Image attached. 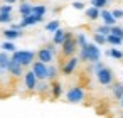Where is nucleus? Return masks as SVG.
<instances>
[{
  "label": "nucleus",
  "mask_w": 123,
  "mask_h": 118,
  "mask_svg": "<svg viewBox=\"0 0 123 118\" xmlns=\"http://www.w3.org/2000/svg\"><path fill=\"white\" fill-rule=\"evenodd\" d=\"M46 49H49V51L54 54V52H56V44H54V42H52V44H47V46H46Z\"/></svg>",
  "instance_id": "nucleus-36"
},
{
  "label": "nucleus",
  "mask_w": 123,
  "mask_h": 118,
  "mask_svg": "<svg viewBox=\"0 0 123 118\" xmlns=\"http://www.w3.org/2000/svg\"><path fill=\"white\" fill-rule=\"evenodd\" d=\"M46 12H47V7H46V5H32V14H34V15L44 17Z\"/></svg>",
  "instance_id": "nucleus-21"
},
{
  "label": "nucleus",
  "mask_w": 123,
  "mask_h": 118,
  "mask_svg": "<svg viewBox=\"0 0 123 118\" xmlns=\"http://www.w3.org/2000/svg\"><path fill=\"white\" fill-rule=\"evenodd\" d=\"M76 49H78L76 37H74L71 32H66V39H64V42L61 44V52H62V56L71 57V56H74Z\"/></svg>",
  "instance_id": "nucleus-2"
},
{
  "label": "nucleus",
  "mask_w": 123,
  "mask_h": 118,
  "mask_svg": "<svg viewBox=\"0 0 123 118\" xmlns=\"http://www.w3.org/2000/svg\"><path fill=\"white\" fill-rule=\"evenodd\" d=\"M66 99L69 103H81L84 99V89L81 86H73L68 93H66Z\"/></svg>",
  "instance_id": "nucleus-5"
},
{
  "label": "nucleus",
  "mask_w": 123,
  "mask_h": 118,
  "mask_svg": "<svg viewBox=\"0 0 123 118\" xmlns=\"http://www.w3.org/2000/svg\"><path fill=\"white\" fill-rule=\"evenodd\" d=\"M76 44H78V46L83 49V47L88 44V41H86V36H84V34H78V36H76Z\"/></svg>",
  "instance_id": "nucleus-29"
},
{
  "label": "nucleus",
  "mask_w": 123,
  "mask_h": 118,
  "mask_svg": "<svg viewBox=\"0 0 123 118\" xmlns=\"http://www.w3.org/2000/svg\"><path fill=\"white\" fill-rule=\"evenodd\" d=\"M64 39H66V31H62L61 27L54 32V37H52V42L56 44V46H61L62 42H64Z\"/></svg>",
  "instance_id": "nucleus-13"
},
{
  "label": "nucleus",
  "mask_w": 123,
  "mask_h": 118,
  "mask_svg": "<svg viewBox=\"0 0 123 118\" xmlns=\"http://www.w3.org/2000/svg\"><path fill=\"white\" fill-rule=\"evenodd\" d=\"M19 12H20V15H22V17H25V15H31V14H32V4H27V2L20 4V7H19Z\"/></svg>",
  "instance_id": "nucleus-17"
},
{
  "label": "nucleus",
  "mask_w": 123,
  "mask_h": 118,
  "mask_svg": "<svg viewBox=\"0 0 123 118\" xmlns=\"http://www.w3.org/2000/svg\"><path fill=\"white\" fill-rule=\"evenodd\" d=\"M37 81H39V79L36 78V74L32 73V69L27 71V73H24V83H25V88H27L29 91H36Z\"/></svg>",
  "instance_id": "nucleus-8"
},
{
  "label": "nucleus",
  "mask_w": 123,
  "mask_h": 118,
  "mask_svg": "<svg viewBox=\"0 0 123 118\" xmlns=\"http://www.w3.org/2000/svg\"><path fill=\"white\" fill-rule=\"evenodd\" d=\"M32 73L36 74L37 79L44 81V79L47 78V66H46L44 62H41V61H36V62L32 64Z\"/></svg>",
  "instance_id": "nucleus-6"
},
{
  "label": "nucleus",
  "mask_w": 123,
  "mask_h": 118,
  "mask_svg": "<svg viewBox=\"0 0 123 118\" xmlns=\"http://www.w3.org/2000/svg\"><path fill=\"white\" fill-rule=\"evenodd\" d=\"M34 57H36V52H32V51H15L10 59L15 61L17 64H20L22 68H25L34 62Z\"/></svg>",
  "instance_id": "nucleus-3"
},
{
  "label": "nucleus",
  "mask_w": 123,
  "mask_h": 118,
  "mask_svg": "<svg viewBox=\"0 0 123 118\" xmlns=\"http://www.w3.org/2000/svg\"><path fill=\"white\" fill-rule=\"evenodd\" d=\"M2 49H4V51H10V52H15V51H17V49H15V44H14L12 41L2 42Z\"/></svg>",
  "instance_id": "nucleus-27"
},
{
  "label": "nucleus",
  "mask_w": 123,
  "mask_h": 118,
  "mask_svg": "<svg viewBox=\"0 0 123 118\" xmlns=\"http://www.w3.org/2000/svg\"><path fill=\"white\" fill-rule=\"evenodd\" d=\"M105 42H106V36H101V34L96 32V34H94V44H96V46H103Z\"/></svg>",
  "instance_id": "nucleus-30"
},
{
  "label": "nucleus",
  "mask_w": 123,
  "mask_h": 118,
  "mask_svg": "<svg viewBox=\"0 0 123 118\" xmlns=\"http://www.w3.org/2000/svg\"><path fill=\"white\" fill-rule=\"evenodd\" d=\"M78 62H79V59L74 57V56H71V57L62 64V74H66V76L73 74V73L76 71V68H78Z\"/></svg>",
  "instance_id": "nucleus-7"
},
{
  "label": "nucleus",
  "mask_w": 123,
  "mask_h": 118,
  "mask_svg": "<svg viewBox=\"0 0 123 118\" xmlns=\"http://www.w3.org/2000/svg\"><path fill=\"white\" fill-rule=\"evenodd\" d=\"M96 78H98L99 84L108 86V84H111V83H113V71H111L110 68L103 66L101 69H98V71H96Z\"/></svg>",
  "instance_id": "nucleus-4"
},
{
  "label": "nucleus",
  "mask_w": 123,
  "mask_h": 118,
  "mask_svg": "<svg viewBox=\"0 0 123 118\" xmlns=\"http://www.w3.org/2000/svg\"><path fill=\"white\" fill-rule=\"evenodd\" d=\"M108 5V0H91V7H96V9H105Z\"/></svg>",
  "instance_id": "nucleus-28"
},
{
  "label": "nucleus",
  "mask_w": 123,
  "mask_h": 118,
  "mask_svg": "<svg viewBox=\"0 0 123 118\" xmlns=\"http://www.w3.org/2000/svg\"><path fill=\"white\" fill-rule=\"evenodd\" d=\"M56 78H57V69H56V66H47V78H46V79L56 81Z\"/></svg>",
  "instance_id": "nucleus-24"
},
{
  "label": "nucleus",
  "mask_w": 123,
  "mask_h": 118,
  "mask_svg": "<svg viewBox=\"0 0 123 118\" xmlns=\"http://www.w3.org/2000/svg\"><path fill=\"white\" fill-rule=\"evenodd\" d=\"M36 56H37V59H39L41 62H44V64H49V62L52 61V57H54V54H52L49 49H46V47L39 49V51L36 52Z\"/></svg>",
  "instance_id": "nucleus-10"
},
{
  "label": "nucleus",
  "mask_w": 123,
  "mask_h": 118,
  "mask_svg": "<svg viewBox=\"0 0 123 118\" xmlns=\"http://www.w3.org/2000/svg\"><path fill=\"white\" fill-rule=\"evenodd\" d=\"M110 34H113V36H116V37L123 39V29H121V27H118V25H111V27H110Z\"/></svg>",
  "instance_id": "nucleus-26"
},
{
  "label": "nucleus",
  "mask_w": 123,
  "mask_h": 118,
  "mask_svg": "<svg viewBox=\"0 0 123 118\" xmlns=\"http://www.w3.org/2000/svg\"><path fill=\"white\" fill-rule=\"evenodd\" d=\"M12 22V14H0V24H9Z\"/></svg>",
  "instance_id": "nucleus-32"
},
{
  "label": "nucleus",
  "mask_w": 123,
  "mask_h": 118,
  "mask_svg": "<svg viewBox=\"0 0 123 118\" xmlns=\"http://www.w3.org/2000/svg\"><path fill=\"white\" fill-rule=\"evenodd\" d=\"M0 14H12V5H9V4L2 5L0 7Z\"/></svg>",
  "instance_id": "nucleus-33"
},
{
  "label": "nucleus",
  "mask_w": 123,
  "mask_h": 118,
  "mask_svg": "<svg viewBox=\"0 0 123 118\" xmlns=\"http://www.w3.org/2000/svg\"><path fill=\"white\" fill-rule=\"evenodd\" d=\"M99 17L103 19V24H105V25H110V27H111V25L116 24V19L111 15L110 10H101V12H99Z\"/></svg>",
  "instance_id": "nucleus-12"
},
{
  "label": "nucleus",
  "mask_w": 123,
  "mask_h": 118,
  "mask_svg": "<svg viewBox=\"0 0 123 118\" xmlns=\"http://www.w3.org/2000/svg\"><path fill=\"white\" fill-rule=\"evenodd\" d=\"M17 0H5V4H9V5H12V4H15Z\"/></svg>",
  "instance_id": "nucleus-38"
},
{
  "label": "nucleus",
  "mask_w": 123,
  "mask_h": 118,
  "mask_svg": "<svg viewBox=\"0 0 123 118\" xmlns=\"http://www.w3.org/2000/svg\"><path fill=\"white\" fill-rule=\"evenodd\" d=\"M99 57H101V52H99V49H98L96 44H86V46L81 49L79 59H83V61H88V62H98Z\"/></svg>",
  "instance_id": "nucleus-1"
},
{
  "label": "nucleus",
  "mask_w": 123,
  "mask_h": 118,
  "mask_svg": "<svg viewBox=\"0 0 123 118\" xmlns=\"http://www.w3.org/2000/svg\"><path fill=\"white\" fill-rule=\"evenodd\" d=\"M121 118H123V113H121Z\"/></svg>",
  "instance_id": "nucleus-40"
},
{
  "label": "nucleus",
  "mask_w": 123,
  "mask_h": 118,
  "mask_svg": "<svg viewBox=\"0 0 123 118\" xmlns=\"http://www.w3.org/2000/svg\"><path fill=\"white\" fill-rule=\"evenodd\" d=\"M106 42H110V44H113V46H120V44L123 42V39H120V37H116V36H113V34H108V36H106Z\"/></svg>",
  "instance_id": "nucleus-25"
},
{
  "label": "nucleus",
  "mask_w": 123,
  "mask_h": 118,
  "mask_svg": "<svg viewBox=\"0 0 123 118\" xmlns=\"http://www.w3.org/2000/svg\"><path fill=\"white\" fill-rule=\"evenodd\" d=\"M7 71L12 74V76H15V78H20L22 74H24V69H22V66L20 64H17L15 61H12L10 59V62H9V68H7Z\"/></svg>",
  "instance_id": "nucleus-11"
},
{
  "label": "nucleus",
  "mask_w": 123,
  "mask_h": 118,
  "mask_svg": "<svg viewBox=\"0 0 123 118\" xmlns=\"http://www.w3.org/2000/svg\"><path fill=\"white\" fill-rule=\"evenodd\" d=\"M120 106H121V108H123V96H121V98H120Z\"/></svg>",
  "instance_id": "nucleus-39"
},
{
  "label": "nucleus",
  "mask_w": 123,
  "mask_h": 118,
  "mask_svg": "<svg viewBox=\"0 0 123 118\" xmlns=\"http://www.w3.org/2000/svg\"><path fill=\"white\" fill-rule=\"evenodd\" d=\"M2 34H4V37H5L7 41H14V39H19V37L22 36V32H20V31H15V29H7V31H4Z\"/></svg>",
  "instance_id": "nucleus-14"
},
{
  "label": "nucleus",
  "mask_w": 123,
  "mask_h": 118,
  "mask_svg": "<svg viewBox=\"0 0 123 118\" xmlns=\"http://www.w3.org/2000/svg\"><path fill=\"white\" fill-rule=\"evenodd\" d=\"M111 15H113L115 19H121V17H123V10H120V9H115V10L111 12Z\"/></svg>",
  "instance_id": "nucleus-34"
},
{
  "label": "nucleus",
  "mask_w": 123,
  "mask_h": 118,
  "mask_svg": "<svg viewBox=\"0 0 123 118\" xmlns=\"http://www.w3.org/2000/svg\"><path fill=\"white\" fill-rule=\"evenodd\" d=\"M96 32L101 34V36H108V34H110V25H105V24H103V25H99V27L96 29Z\"/></svg>",
  "instance_id": "nucleus-31"
},
{
  "label": "nucleus",
  "mask_w": 123,
  "mask_h": 118,
  "mask_svg": "<svg viewBox=\"0 0 123 118\" xmlns=\"http://www.w3.org/2000/svg\"><path fill=\"white\" fill-rule=\"evenodd\" d=\"M42 19L44 17H41V15H34V14H31V15H25V17H22V20H20V29H24V27H29V25H34V24H39V22H42Z\"/></svg>",
  "instance_id": "nucleus-9"
},
{
  "label": "nucleus",
  "mask_w": 123,
  "mask_h": 118,
  "mask_svg": "<svg viewBox=\"0 0 123 118\" xmlns=\"http://www.w3.org/2000/svg\"><path fill=\"white\" fill-rule=\"evenodd\" d=\"M49 88H51V86H49V84L46 83V79H44V81L37 83V86H36V91H37V93H39V94L42 96V94H46V93L49 91Z\"/></svg>",
  "instance_id": "nucleus-19"
},
{
  "label": "nucleus",
  "mask_w": 123,
  "mask_h": 118,
  "mask_svg": "<svg viewBox=\"0 0 123 118\" xmlns=\"http://www.w3.org/2000/svg\"><path fill=\"white\" fill-rule=\"evenodd\" d=\"M9 62H10V57L5 52H0V71H7Z\"/></svg>",
  "instance_id": "nucleus-18"
},
{
  "label": "nucleus",
  "mask_w": 123,
  "mask_h": 118,
  "mask_svg": "<svg viewBox=\"0 0 123 118\" xmlns=\"http://www.w3.org/2000/svg\"><path fill=\"white\" fill-rule=\"evenodd\" d=\"M73 7H74L76 10H84V4H83V2H74Z\"/></svg>",
  "instance_id": "nucleus-35"
},
{
  "label": "nucleus",
  "mask_w": 123,
  "mask_h": 118,
  "mask_svg": "<svg viewBox=\"0 0 123 118\" xmlns=\"http://www.w3.org/2000/svg\"><path fill=\"white\" fill-rule=\"evenodd\" d=\"M86 17H88V20H96V19H99V9H96V7H88V9H86Z\"/></svg>",
  "instance_id": "nucleus-15"
},
{
  "label": "nucleus",
  "mask_w": 123,
  "mask_h": 118,
  "mask_svg": "<svg viewBox=\"0 0 123 118\" xmlns=\"http://www.w3.org/2000/svg\"><path fill=\"white\" fill-rule=\"evenodd\" d=\"M106 56H110V57H113V59H123V52H121L120 49H116V47L108 49V51H106Z\"/></svg>",
  "instance_id": "nucleus-20"
},
{
  "label": "nucleus",
  "mask_w": 123,
  "mask_h": 118,
  "mask_svg": "<svg viewBox=\"0 0 123 118\" xmlns=\"http://www.w3.org/2000/svg\"><path fill=\"white\" fill-rule=\"evenodd\" d=\"M51 91H52V98H59L61 96V93H62V86H61V83L59 81H52V84H51Z\"/></svg>",
  "instance_id": "nucleus-16"
},
{
  "label": "nucleus",
  "mask_w": 123,
  "mask_h": 118,
  "mask_svg": "<svg viewBox=\"0 0 123 118\" xmlns=\"http://www.w3.org/2000/svg\"><path fill=\"white\" fill-rule=\"evenodd\" d=\"M101 68H103V64H101L99 61H98V62H94V71H98V69H101Z\"/></svg>",
  "instance_id": "nucleus-37"
},
{
  "label": "nucleus",
  "mask_w": 123,
  "mask_h": 118,
  "mask_svg": "<svg viewBox=\"0 0 123 118\" xmlns=\"http://www.w3.org/2000/svg\"><path fill=\"white\" fill-rule=\"evenodd\" d=\"M59 27H61V22L59 20H51V22L46 24V31L47 32H56Z\"/></svg>",
  "instance_id": "nucleus-22"
},
{
  "label": "nucleus",
  "mask_w": 123,
  "mask_h": 118,
  "mask_svg": "<svg viewBox=\"0 0 123 118\" xmlns=\"http://www.w3.org/2000/svg\"><path fill=\"white\" fill-rule=\"evenodd\" d=\"M113 96L116 99H120L123 96V84L121 83H115V86H113Z\"/></svg>",
  "instance_id": "nucleus-23"
}]
</instances>
